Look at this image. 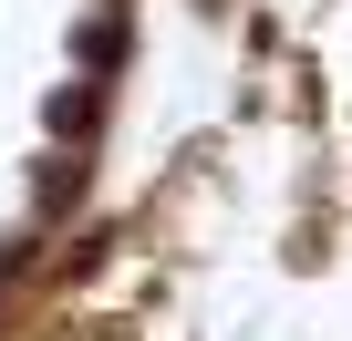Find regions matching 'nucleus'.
Listing matches in <instances>:
<instances>
[{"mask_svg":"<svg viewBox=\"0 0 352 341\" xmlns=\"http://www.w3.org/2000/svg\"><path fill=\"white\" fill-rule=\"evenodd\" d=\"M73 52H83V62H114V52H124V21H94V32H83Z\"/></svg>","mask_w":352,"mask_h":341,"instance_id":"nucleus-2","label":"nucleus"},{"mask_svg":"<svg viewBox=\"0 0 352 341\" xmlns=\"http://www.w3.org/2000/svg\"><path fill=\"white\" fill-rule=\"evenodd\" d=\"M94 124H104V93H63L52 104V134H94Z\"/></svg>","mask_w":352,"mask_h":341,"instance_id":"nucleus-1","label":"nucleus"}]
</instances>
